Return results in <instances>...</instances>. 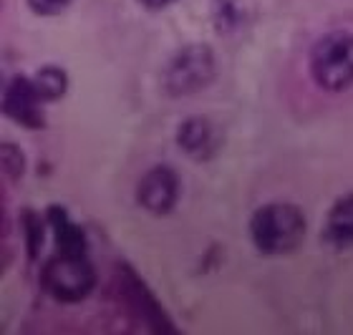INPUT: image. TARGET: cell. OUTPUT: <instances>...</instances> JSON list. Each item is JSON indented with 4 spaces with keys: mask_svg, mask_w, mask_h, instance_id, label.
<instances>
[{
    "mask_svg": "<svg viewBox=\"0 0 353 335\" xmlns=\"http://www.w3.org/2000/svg\"><path fill=\"white\" fill-rule=\"evenodd\" d=\"M48 225H51V230H53L59 252H66V255H86V237H83V230L76 225L74 219L68 217L61 207H51V210H48Z\"/></svg>",
    "mask_w": 353,
    "mask_h": 335,
    "instance_id": "ba28073f",
    "label": "cell"
},
{
    "mask_svg": "<svg viewBox=\"0 0 353 335\" xmlns=\"http://www.w3.org/2000/svg\"><path fill=\"white\" fill-rule=\"evenodd\" d=\"M176 141L190 156H210L214 152V144H217V132L214 126L207 121V119H190L179 126V134H176Z\"/></svg>",
    "mask_w": 353,
    "mask_h": 335,
    "instance_id": "9c48e42d",
    "label": "cell"
},
{
    "mask_svg": "<svg viewBox=\"0 0 353 335\" xmlns=\"http://www.w3.org/2000/svg\"><path fill=\"white\" fill-rule=\"evenodd\" d=\"M43 106L46 101L36 91L30 76H15L6 86L3 109H6L8 119H13L15 124L26 126V129H41L46 124Z\"/></svg>",
    "mask_w": 353,
    "mask_h": 335,
    "instance_id": "5b68a950",
    "label": "cell"
},
{
    "mask_svg": "<svg viewBox=\"0 0 353 335\" xmlns=\"http://www.w3.org/2000/svg\"><path fill=\"white\" fill-rule=\"evenodd\" d=\"M137 197H139L141 207L152 214H167L174 210L176 199H179V176L174 169L164 167V164L149 169L137 187Z\"/></svg>",
    "mask_w": 353,
    "mask_h": 335,
    "instance_id": "8992f818",
    "label": "cell"
},
{
    "mask_svg": "<svg viewBox=\"0 0 353 335\" xmlns=\"http://www.w3.org/2000/svg\"><path fill=\"white\" fill-rule=\"evenodd\" d=\"M126 298L132 300V305L137 307V313H139L141 318H149L152 325L159 328V323L157 321L162 318V313H159L157 303L152 300V295L144 290V285L139 283V277H134V272H129V277H126Z\"/></svg>",
    "mask_w": 353,
    "mask_h": 335,
    "instance_id": "8fae6325",
    "label": "cell"
},
{
    "mask_svg": "<svg viewBox=\"0 0 353 335\" xmlns=\"http://www.w3.org/2000/svg\"><path fill=\"white\" fill-rule=\"evenodd\" d=\"M141 6L149 8V10H162V8L172 6V3H176V0H139Z\"/></svg>",
    "mask_w": 353,
    "mask_h": 335,
    "instance_id": "4fadbf2b",
    "label": "cell"
},
{
    "mask_svg": "<svg viewBox=\"0 0 353 335\" xmlns=\"http://www.w3.org/2000/svg\"><path fill=\"white\" fill-rule=\"evenodd\" d=\"M96 272L86 255L59 252L43 267V287L61 303H79L94 290Z\"/></svg>",
    "mask_w": 353,
    "mask_h": 335,
    "instance_id": "3957f363",
    "label": "cell"
},
{
    "mask_svg": "<svg viewBox=\"0 0 353 335\" xmlns=\"http://www.w3.org/2000/svg\"><path fill=\"white\" fill-rule=\"evenodd\" d=\"M310 73L318 86L339 94L353 86V36L346 30L328 33L310 51Z\"/></svg>",
    "mask_w": 353,
    "mask_h": 335,
    "instance_id": "7a4b0ae2",
    "label": "cell"
},
{
    "mask_svg": "<svg viewBox=\"0 0 353 335\" xmlns=\"http://www.w3.org/2000/svg\"><path fill=\"white\" fill-rule=\"evenodd\" d=\"M74 0H28V8L38 15H59L63 13Z\"/></svg>",
    "mask_w": 353,
    "mask_h": 335,
    "instance_id": "7c38bea8",
    "label": "cell"
},
{
    "mask_svg": "<svg viewBox=\"0 0 353 335\" xmlns=\"http://www.w3.org/2000/svg\"><path fill=\"white\" fill-rule=\"evenodd\" d=\"M308 222L301 207L288 202H270L260 207L250 219L252 245L263 255H288L301 247Z\"/></svg>",
    "mask_w": 353,
    "mask_h": 335,
    "instance_id": "6da1fadb",
    "label": "cell"
},
{
    "mask_svg": "<svg viewBox=\"0 0 353 335\" xmlns=\"http://www.w3.org/2000/svg\"><path fill=\"white\" fill-rule=\"evenodd\" d=\"M325 240L333 247H351L353 245V192L343 194L333 204L325 217Z\"/></svg>",
    "mask_w": 353,
    "mask_h": 335,
    "instance_id": "52a82bcc",
    "label": "cell"
},
{
    "mask_svg": "<svg viewBox=\"0 0 353 335\" xmlns=\"http://www.w3.org/2000/svg\"><path fill=\"white\" fill-rule=\"evenodd\" d=\"M30 79H33V86H36V91L41 94V99H43L46 103L59 101L61 96L66 94V88H68L66 71H63V68H59V66L41 68V71H38L36 76H30Z\"/></svg>",
    "mask_w": 353,
    "mask_h": 335,
    "instance_id": "30bf717a",
    "label": "cell"
},
{
    "mask_svg": "<svg viewBox=\"0 0 353 335\" xmlns=\"http://www.w3.org/2000/svg\"><path fill=\"white\" fill-rule=\"evenodd\" d=\"M214 56L207 45H187L164 68V88L172 96H190L214 79Z\"/></svg>",
    "mask_w": 353,
    "mask_h": 335,
    "instance_id": "277c9868",
    "label": "cell"
}]
</instances>
